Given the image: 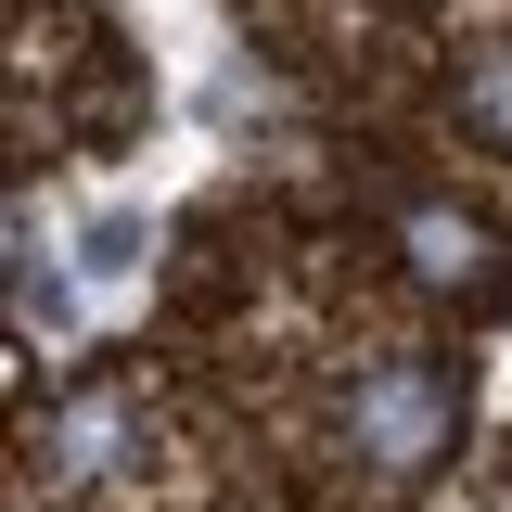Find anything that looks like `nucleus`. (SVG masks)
I'll return each mask as SVG.
<instances>
[{
  "label": "nucleus",
  "instance_id": "f03ea898",
  "mask_svg": "<svg viewBox=\"0 0 512 512\" xmlns=\"http://www.w3.org/2000/svg\"><path fill=\"white\" fill-rule=\"evenodd\" d=\"M397 256H410V282L448 295V308H500L512 295V244L474 205H397Z\"/></svg>",
  "mask_w": 512,
  "mask_h": 512
},
{
  "label": "nucleus",
  "instance_id": "7ed1b4c3",
  "mask_svg": "<svg viewBox=\"0 0 512 512\" xmlns=\"http://www.w3.org/2000/svg\"><path fill=\"white\" fill-rule=\"evenodd\" d=\"M39 461H52L64 487H90V474H116V461H128V397H116V384H90V397H64V410H52V436H39Z\"/></svg>",
  "mask_w": 512,
  "mask_h": 512
},
{
  "label": "nucleus",
  "instance_id": "f257e3e1",
  "mask_svg": "<svg viewBox=\"0 0 512 512\" xmlns=\"http://www.w3.org/2000/svg\"><path fill=\"white\" fill-rule=\"evenodd\" d=\"M448 423H461V397H448L436 359H384V372H359V397H346V448H359L372 474H423L448 448Z\"/></svg>",
  "mask_w": 512,
  "mask_h": 512
},
{
  "label": "nucleus",
  "instance_id": "20e7f679",
  "mask_svg": "<svg viewBox=\"0 0 512 512\" xmlns=\"http://www.w3.org/2000/svg\"><path fill=\"white\" fill-rule=\"evenodd\" d=\"M461 116L487 128V141H500L512 154V52H487V64H461Z\"/></svg>",
  "mask_w": 512,
  "mask_h": 512
}]
</instances>
